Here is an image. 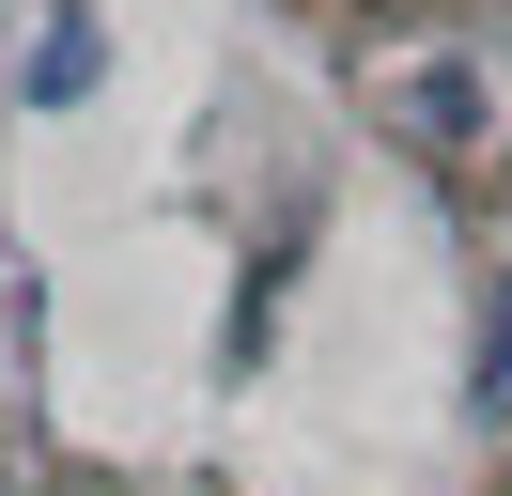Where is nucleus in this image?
Here are the masks:
<instances>
[{
	"mask_svg": "<svg viewBox=\"0 0 512 496\" xmlns=\"http://www.w3.org/2000/svg\"><path fill=\"white\" fill-rule=\"evenodd\" d=\"M94 78H109V16H94V0H63V16L32 31V62H16V93H32V109H78Z\"/></svg>",
	"mask_w": 512,
	"mask_h": 496,
	"instance_id": "nucleus-1",
	"label": "nucleus"
},
{
	"mask_svg": "<svg viewBox=\"0 0 512 496\" xmlns=\"http://www.w3.org/2000/svg\"><path fill=\"white\" fill-rule=\"evenodd\" d=\"M404 124H435V140H481V78H466V62H419V78H404Z\"/></svg>",
	"mask_w": 512,
	"mask_h": 496,
	"instance_id": "nucleus-2",
	"label": "nucleus"
},
{
	"mask_svg": "<svg viewBox=\"0 0 512 496\" xmlns=\"http://www.w3.org/2000/svg\"><path fill=\"white\" fill-rule=\"evenodd\" d=\"M466 388H481V419H512V279L481 295V372H466Z\"/></svg>",
	"mask_w": 512,
	"mask_h": 496,
	"instance_id": "nucleus-3",
	"label": "nucleus"
}]
</instances>
